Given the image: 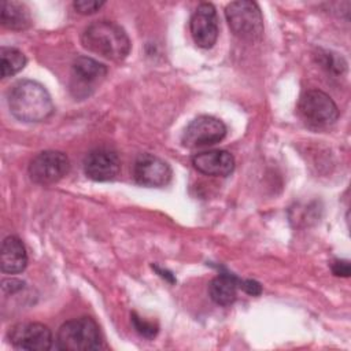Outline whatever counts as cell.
<instances>
[{"label": "cell", "instance_id": "obj_1", "mask_svg": "<svg viewBox=\"0 0 351 351\" xmlns=\"http://www.w3.org/2000/svg\"><path fill=\"white\" fill-rule=\"evenodd\" d=\"M7 100L11 114L22 122H43L53 112L48 90L37 81H18L8 90Z\"/></svg>", "mask_w": 351, "mask_h": 351}, {"label": "cell", "instance_id": "obj_5", "mask_svg": "<svg viewBox=\"0 0 351 351\" xmlns=\"http://www.w3.org/2000/svg\"><path fill=\"white\" fill-rule=\"evenodd\" d=\"M299 112L313 126H329L339 118L336 103L325 92L310 89L299 100Z\"/></svg>", "mask_w": 351, "mask_h": 351}, {"label": "cell", "instance_id": "obj_15", "mask_svg": "<svg viewBox=\"0 0 351 351\" xmlns=\"http://www.w3.org/2000/svg\"><path fill=\"white\" fill-rule=\"evenodd\" d=\"M240 287V280L229 273L218 274L211 280L208 285V293L214 303L219 306H229L237 298V288Z\"/></svg>", "mask_w": 351, "mask_h": 351}, {"label": "cell", "instance_id": "obj_6", "mask_svg": "<svg viewBox=\"0 0 351 351\" xmlns=\"http://www.w3.org/2000/svg\"><path fill=\"white\" fill-rule=\"evenodd\" d=\"M226 134L225 123L211 115H200L185 128L181 143L186 148L208 147L219 143Z\"/></svg>", "mask_w": 351, "mask_h": 351}, {"label": "cell", "instance_id": "obj_2", "mask_svg": "<svg viewBox=\"0 0 351 351\" xmlns=\"http://www.w3.org/2000/svg\"><path fill=\"white\" fill-rule=\"evenodd\" d=\"M82 45L108 60H122L129 55L130 40L118 23L96 21L88 25L81 37Z\"/></svg>", "mask_w": 351, "mask_h": 351}, {"label": "cell", "instance_id": "obj_3", "mask_svg": "<svg viewBox=\"0 0 351 351\" xmlns=\"http://www.w3.org/2000/svg\"><path fill=\"white\" fill-rule=\"evenodd\" d=\"M103 346L99 325L89 317L64 322L56 335V348L64 351H90Z\"/></svg>", "mask_w": 351, "mask_h": 351}, {"label": "cell", "instance_id": "obj_14", "mask_svg": "<svg viewBox=\"0 0 351 351\" xmlns=\"http://www.w3.org/2000/svg\"><path fill=\"white\" fill-rule=\"evenodd\" d=\"M27 265V254L22 241L15 236L3 240L0 254V267L3 273L16 274L25 270Z\"/></svg>", "mask_w": 351, "mask_h": 351}, {"label": "cell", "instance_id": "obj_17", "mask_svg": "<svg viewBox=\"0 0 351 351\" xmlns=\"http://www.w3.org/2000/svg\"><path fill=\"white\" fill-rule=\"evenodd\" d=\"M26 64V56L16 48L1 47L0 49V67L1 77L7 78L21 71Z\"/></svg>", "mask_w": 351, "mask_h": 351}, {"label": "cell", "instance_id": "obj_22", "mask_svg": "<svg viewBox=\"0 0 351 351\" xmlns=\"http://www.w3.org/2000/svg\"><path fill=\"white\" fill-rule=\"evenodd\" d=\"M332 271L335 276L348 277L350 276V263L347 261H335L332 265Z\"/></svg>", "mask_w": 351, "mask_h": 351}, {"label": "cell", "instance_id": "obj_9", "mask_svg": "<svg viewBox=\"0 0 351 351\" xmlns=\"http://www.w3.org/2000/svg\"><path fill=\"white\" fill-rule=\"evenodd\" d=\"M132 173L137 184L149 188L165 186L171 180V167L169 163L151 154L137 156Z\"/></svg>", "mask_w": 351, "mask_h": 351}, {"label": "cell", "instance_id": "obj_13", "mask_svg": "<svg viewBox=\"0 0 351 351\" xmlns=\"http://www.w3.org/2000/svg\"><path fill=\"white\" fill-rule=\"evenodd\" d=\"M107 75V67L88 56H78L71 64V78L78 89H93Z\"/></svg>", "mask_w": 351, "mask_h": 351}, {"label": "cell", "instance_id": "obj_21", "mask_svg": "<svg viewBox=\"0 0 351 351\" xmlns=\"http://www.w3.org/2000/svg\"><path fill=\"white\" fill-rule=\"evenodd\" d=\"M25 282L16 278H10V280H4L1 284V288L5 293H15L18 291H21L23 288Z\"/></svg>", "mask_w": 351, "mask_h": 351}, {"label": "cell", "instance_id": "obj_19", "mask_svg": "<svg viewBox=\"0 0 351 351\" xmlns=\"http://www.w3.org/2000/svg\"><path fill=\"white\" fill-rule=\"evenodd\" d=\"M74 8L77 12L82 15H90L97 12L103 5L104 1H97V0H77L74 1Z\"/></svg>", "mask_w": 351, "mask_h": 351}, {"label": "cell", "instance_id": "obj_7", "mask_svg": "<svg viewBox=\"0 0 351 351\" xmlns=\"http://www.w3.org/2000/svg\"><path fill=\"white\" fill-rule=\"evenodd\" d=\"M70 169L66 154L60 151H43L29 163V176L33 182L40 185L55 184L62 180Z\"/></svg>", "mask_w": 351, "mask_h": 351}, {"label": "cell", "instance_id": "obj_12", "mask_svg": "<svg viewBox=\"0 0 351 351\" xmlns=\"http://www.w3.org/2000/svg\"><path fill=\"white\" fill-rule=\"evenodd\" d=\"M192 165L202 174L226 177L234 169V158L225 149H211L196 154L192 158Z\"/></svg>", "mask_w": 351, "mask_h": 351}, {"label": "cell", "instance_id": "obj_16", "mask_svg": "<svg viewBox=\"0 0 351 351\" xmlns=\"http://www.w3.org/2000/svg\"><path fill=\"white\" fill-rule=\"evenodd\" d=\"M0 21L11 30H25L32 25V16L26 4L19 1H1Z\"/></svg>", "mask_w": 351, "mask_h": 351}, {"label": "cell", "instance_id": "obj_4", "mask_svg": "<svg viewBox=\"0 0 351 351\" xmlns=\"http://www.w3.org/2000/svg\"><path fill=\"white\" fill-rule=\"evenodd\" d=\"M225 16L233 34L240 40L255 43L263 36V16L255 1L239 0L226 5Z\"/></svg>", "mask_w": 351, "mask_h": 351}, {"label": "cell", "instance_id": "obj_11", "mask_svg": "<svg viewBox=\"0 0 351 351\" xmlns=\"http://www.w3.org/2000/svg\"><path fill=\"white\" fill-rule=\"evenodd\" d=\"M119 170L118 154L107 147L92 149L84 159V171L93 181H110L118 176Z\"/></svg>", "mask_w": 351, "mask_h": 351}, {"label": "cell", "instance_id": "obj_8", "mask_svg": "<svg viewBox=\"0 0 351 351\" xmlns=\"http://www.w3.org/2000/svg\"><path fill=\"white\" fill-rule=\"evenodd\" d=\"M11 344L19 350L47 351L52 348L53 339L48 326L38 322H21L10 328Z\"/></svg>", "mask_w": 351, "mask_h": 351}, {"label": "cell", "instance_id": "obj_18", "mask_svg": "<svg viewBox=\"0 0 351 351\" xmlns=\"http://www.w3.org/2000/svg\"><path fill=\"white\" fill-rule=\"evenodd\" d=\"M132 322H133V326L134 329L144 337H148V339H152L156 336L158 333V325L154 324V322H149L144 318H140L136 313L132 314Z\"/></svg>", "mask_w": 351, "mask_h": 351}, {"label": "cell", "instance_id": "obj_10", "mask_svg": "<svg viewBox=\"0 0 351 351\" xmlns=\"http://www.w3.org/2000/svg\"><path fill=\"white\" fill-rule=\"evenodd\" d=\"M191 34L200 48H211L218 38V18L213 4L202 3L193 11L189 22Z\"/></svg>", "mask_w": 351, "mask_h": 351}, {"label": "cell", "instance_id": "obj_20", "mask_svg": "<svg viewBox=\"0 0 351 351\" xmlns=\"http://www.w3.org/2000/svg\"><path fill=\"white\" fill-rule=\"evenodd\" d=\"M240 288L244 292H247L248 295H252V296H258L262 292L261 284L255 280H243V281H240Z\"/></svg>", "mask_w": 351, "mask_h": 351}]
</instances>
